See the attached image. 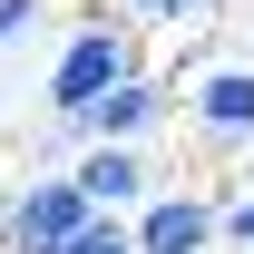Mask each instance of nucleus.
Returning <instances> with one entry per match:
<instances>
[{
	"instance_id": "nucleus-1",
	"label": "nucleus",
	"mask_w": 254,
	"mask_h": 254,
	"mask_svg": "<svg viewBox=\"0 0 254 254\" xmlns=\"http://www.w3.org/2000/svg\"><path fill=\"white\" fill-rule=\"evenodd\" d=\"M98 215L88 176H39V186L10 195V215H0V245L10 254H68V235Z\"/></svg>"
},
{
	"instance_id": "nucleus-2",
	"label": "nucleus",
	"mask_w": 254,
	"mask_h": 254,
	"mask_svg": "<svg viewBox=\"0 0 254 254\" xmlns=\"http://www.w3.org/2000/svg\"><path fill=\"white\" fill-rule=\"evenodd\" d=\"M118 78H127V30H78L59 49V68H49V108L88 127V108L118 88Z\"/></svg>"
},
{
	"instance_id": "nucleus-3",
	"label": "nucleus",
	"mask_w": 254,
	"mask_h": 254,
	"mask_svg": "<svg viewBox=\"0 0 254 254\" xmlns=\"http://www.w3.org/2000/svg\"><path fill=\"white\" fill-rule=\"evenodd\" d=\"M215 235V205H195V195H147V215H137V254H205Z\"/></svg>"
},
{
	"instance_id": "nucleus-4",
	"label": "nucleus",
	"mask_w": 254,
	"mask_h": 254,
	"mask_svg": "<svg viewBox=\"0 0 254 254\" xmlns=\"http://www.w3.org/2000/svg\"><path fill=\"white\" fill-rule=\"evenodd\" d=\"M195 118L215 137H254V68H205L195 78Z\"/></svg>"
},
{
	"instance_id": "nucleus-5",
	"label": "nucleus",
	"mask_w": 254,
	"mask_h": 254,
	"mask_svg": "<svg viewBox=\"0 0 254 254\" xmlns=\"http://www.w3.org/2000/svg\"><path fill=\"white\" fill-rule=\"evenodd\" d=\"M78 176H88V195H98V205H137V195H147V157H137L127 137H98Z\"/></svg>"
},
{
	"instance_id": "nucleus-6",
	"label": "nucleus",
	"mask_w": 254,
	"mask_h": 254,
	"mask_svg": "<svg viewBox=\"0 0 254 254\" xmlns=\"http://www.w3.org/2000/svg\"><path fill=\"white\" fill-rule=\"evenodd\" d=\"M157 108H166V98H157V78H137V68H127L118 88L88 108V127H98V137H147V127H157Z\"/></svg>"
},
{
	"instance_id": "nucleus-7",
	"label": "nucleus",
	"mask_w": 254,
	"mask_h": 254,
	"mask_svg": "<svg viewBox=\"0 0 254 254\" xmlns=\"http://www.w3.org/2000/svg\"><path fill=\"white\" fill-rule=\"evenodd\" d=\"M68 254H137V225H118L108 205H98V215L78 225V235H68Z\"/></svg>"
},
{
	"instance_id": "nucleus-8",
	"label": "nucleus",
	"mask_w": 254,
	"mask_h": 254,
	"mask_svg": "<svg viewBox=\"0 0 254 254\" xmlns=\"http://www.w3.org/2000/svg\"><path fill=\"white\" fill-rule=\"evenodd\" d=\"M137 20H186V10H205V0H127Z\"/></svg>"
},
{
	"instance_id": "nucleus-9",
	"label": "nucleus",
	"mask_w": 254,
	"mask_h": 254,
	"mask_svg": "<svg viewBox=\"0 0 254 254\" xmlns=\"http://www.w3.org/2000/svg\"><path fill=\"white\" fill-rule=\"evenodd\" d=\"M30 20H39V0H0V39H20Z\"/></svg>"
},
{
	"instance_id": "nucleus-10",
	"label": "nucleus",
	"mask_w": 254,
	"mask_h": 254,
	"mask_svg": "<svg viewBox=\"0 0 254 254\" xmlns=\"http://www.w3.org/2000/svg\"><path fill=\"white\" fill-rule=\"evenodd\" d=\"M225 235H235V245H254V195H235V215H225Z\"/></svg>"
}]
</instances>
